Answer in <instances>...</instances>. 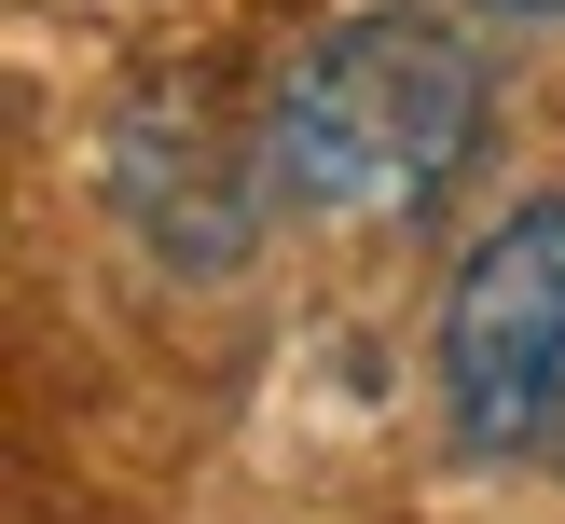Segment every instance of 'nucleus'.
<instances>
[{
	"label": "nucleus",
	"mask_w": 565,
	"mask_h": 524,
	"mask_svg": "<svg viewBox=\"0 0 565 524\" xmlns=\"http://www.w3.org/2000/svg\"><path fill=\"white\" fill-rule=\"evenodd\" d=\"M483 125H497V55L456 14H414V0L331 14L290 55V83L263 97L276 193L303 221H414V207H441L469 180V152H483Z\"/></svg>",
	"instance_id": "1"
},
{
	"label": "nucleus",
	"mask_w": 565,
	"mask_h": 524,
	"mask_svg": "<svg viewBox=\"0 0 565 524\" xmlns=\"http://www.w3.org/2000/svg\"><path fill=\"white\" fill-rule=\"evenodd\" d=\"M441 428L456 456L565 441V193H524L441 290Z\"/></svg>",
	"instance_id": "2"
},
{
	"label": "nucleus",
	"mask_w": 565,
	"mask_h": 524,
	"mask_svg": "<svg viewBox=\"0 0 565 524\" xmlns=\"http://www.w3.org/2000/svg\"><path fill=\"white\" fill-rule=\"evenodd\" d=\"M110 207L138 221L152 263H193V276H235L276 193V152L263 125H221V69H180V83H138L125 125H110Z\"/></svg>",
	"instance_id": "3"
},
{
	"label": "nucleus",
	"mask_w": 565,
	"mask_h": 524,
	"mask_svg": "<svg viewBox=\"0 0 565 524\" xmlns=\"http://www.w3.org/2000/svg\"><path fill=\"white\" fill-rule=\"evenodd\" d=\"M497 14H565V0H497Z\"/></svg>",
	"instance_id": "4"
}]
</instances>
